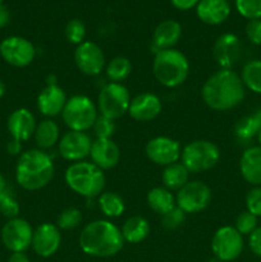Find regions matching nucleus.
<instances>
[{
	"mask_svg": "<svg viewBox=\"0 0 261 262\" xmlns=\"http://www.w3.org/2000/svg\"><path fill=\"white\" fill-rule=\"evenodd\" d=\"M202 99L212 110L225 112L240 105L246 95L242 79L232 69H220L202 86Z\"/></svg>",
	"mask_w": 261,
	"mask_h": 262,
	"instance_id": "f257e3e1",
	"label": "nucleus"
},
{
	"mask_svg": "<svg viewBox=\"0 0 261 262\" xmlns=\"http://www.w3.org/2000/svg\"><path fill=\"white\" fill-rule=\"evenodd\" d=\"M124 245L119 228L107 220H95L82 229L79 247L84 253L94 257H112Z\"/></svg>",
	"mask_w": 261,
	"mask_h": 262,
	"instance_id": "f03ea898",
	"label": "nucleus"
},
{
	"mask_svg": "<svg viewBox=\"0 0 261 262\" xmlns=\"http://www.w3.org/2000/svg\"><path fill=\"white\" fill-rule=\"evenodd\" d=\"M54 173L55 168L50 156L40 148H32L23 152L15 166L17 183L27 191H37L48 186Z\"/></svg>",
	"mask_w": 261,
	"mask_h": 262,
	"instance_id": "7ed1b4c3",
	"label": "nucleus"
},
{
	"mask_svg": "<svg viewBox=\"0 0 261 262\" xmlns=\"http://www.w3.org/2000/svg\"><path fill=\"white\" fill-rule=\"evenodd\" d=\"M64 178L72 191L87 199L100 196L105 187V176L101 169L87 161H77L69 165Z\"/></svg>",
	"mask_w": 261,
	"mask_h": 262,
	"instance_id": "20e7f679",
	"label": "nucleus"
},
{
	"mask_svg": "<svg viewBox=\"0 0 261 262\" xmlns=\"http://www.w3.org/2000/svg\"><path fill=\"white\" fill-rule=\"evenodd\" d=\"M154 74L163 86L173 89L187 79L189 73V63L184 54L176 49H166L155 54L153 64Z\"/></svg>",
	"mask_w": 261,
	"mask_h": 262,
	"instance_id": "39448f33",
	"label": "nucleus"
},
{
	"mask_svg": "<svg viewBox=\"0 0 261 262\" xmlns=\"http://www.w3.org/2000/svg\"><path fill=\"white\" fill-rule=\"evenodd\" d=\"M181 158L182 164L189 173H202L216 165L220 159V151L210 141L197 140L183 148Z\"/></svg>",
	"mask_w": 261,
	"mask_h": 262,
	"instance_id": "423d86ee",
	"label": "nucleus"
},
{
	"mask_svg": "<svg viewBox=\"0 0 261 262\" xmlns=\"http://www.w3.org/2000/svg\"><path fill=\"white\" fill-rule=\"evenodd\" d=\"M61 117L71 130L86 132L94 125L97 118V110L91 99L83 95H76L67 100Z\"/></svg>",
	"mask_w": 261,
	"mask_h": 262,
	"instance_id": "0eeeda50",
	"label": "nucleus"
},
{
	"mask_svg": "<svg viewBox=\"0 0 261 262\" xmlns=\"http://www.w3.org/2000/svg\"><path fill=\"white\" fill-rule=\"evenodd\" d=\"M130 96L128 90L122 83H112L102 87L97 99L100 115L114 120L128 113Z\"/></svg>",
	"mask_w": 261,
	"mask_h": 262,
	"instance_id": "6e6552de",
	"label": "nucleus"
},
{
	"mask_svg": "<svg viewBox=\"0 0 261 262\" xmlns=\"http://www.w3.org/2000/svg\"><path fill=\"white\" fill-rule=\"evenodd\" d=\"M177 206L186 214H196L209 206L211 189L200 181L188 182L177 193Z\"/></svg>",
	"mask_w": 261,
	"mask_h": 262,
	"instance_id": "1a4fd4ad",
	"label": "nucleus"
},
{
	"mask_svg": "<svg viewBox=\"0 0 261 262\" xmlns=\"http://www.w3.org/2000/svg\"><path fill=\"white\" fill-rule=\"evenodd\" d=\"M215 257L223 262H229L240 257L243 251V237L235 228L222 227L216 230L211 242Z\"/></svg>",
	"mask_w": 261,
	"mask_h": 262,
	"instance_id": "9d476101",
	"label": "nucleus"
},
{
	"mask_svg": "<svg viewBox=\"0 0 261 262\" xmlns=\"http://www.w3.org/2000/svg\"><path fill=\"white\" fill-rule=\"evenodd\" d=\"M0 55L5 63L17 68L30 66L36 55L35 46L27 38L10 36L0 42Z\"/></svg>",
	"mask_w": 261,
	"mask_h": 262,
	"instance_id": "9b49d317",
	"label": "nucleus"
},
{
	"mask_svg": "<svg viewBox=\"0 0 261 262\" xmlns=\"http://www.w3.org/2000/svg\"><path fill=\"white\" fill-rule=\"evenodd\" d=\"M33 230L30 223L20 217L9 219L2 229V242L9 251L25 252L32 245Z\"/></svg>",
	"mask_w": 261,
	"mask_h": 262,
	"instance_id": "f8f14e48",
	"label": "nucleus"
},
{
	"mask_svg": "<svg viewBox=\"0 0 261 262\" xmlns=\"http://www.w3.org/2000/svg\"><path fill=\"white\" fill-rule=\"evenodd\" d=\"M74 61L79 71L86 76H97L105 67V55L101 48L91 41H83L77 45Z\"/></svg>",
	"mask_w": 261,
	"mask_h": 262,
	"instance_id": "ddd939ff",
	"label": "nucleus"
},
{
	"mask_svg": "<svg viewBox=\"0 0 261 262\" xmlns=\"http://www.w3.org/2000/svg\"><path fill=\"white\" fill-rule=\"evenodd\" d=\"M146 155L156 165H171L181 158V145L173 138L160 136L148 141L146 145Z\"/></svg>",
	"mask_w": 261,
	"mask_h": 262,
	"instance_id": "4468645a",
	"label": "nucleus"
},
{
	"mask_svg": "<svg viewBox=\"0 0 261 262\" xmlns=\"http://www.w3.org/2000/svg\"><path fill=\"white\" fill-rule=\"evenodd\" d=\"M242 42L234 33H223L216 38L212 54L222 69H230L242 56Z\"/></svg>",
	"mask_w": 261,
	"mask_h": 262,
	"instance_id": "2eb2a0df",
	"label": "nucleus"
},
{
	"mask_svg": "<svg viewBox=\"0 0 261 262\" xmlns=\"http://www.w3.org/2000/svg\"><path fill=\"white\" fill-rule=\"evenodd\" d=\"M92 141L84 132L69 130L59 141V154L68 161H81L90 155Z\"/></svg>",
	"mask_w": 261,
	"mask_h": 262,
	"instance_id": "dca6fc26",
	"label": "nucleus"
},
{
	"mask_svg": "<svg viewBox=\"0 0 261 262\" xmlns=\"http://www.w3.org/2000/svg\"><path fill=\"white\" fill-rule=\"evenodd\" d=\"M61 235L59 228L54 224L44 223L33 232L32 248L41 257H50L60 247Z\"/></svg>",
	"mask_w": 261,
	"mask_h": 262,
	"instance_id": "f3484780",
	"label": "nucleus"
},
{
	"mask_svg": "<svg viewBox=\"0 0 261 262\" xmlns=\"http://www.w3.org/2000/svg\"><path fill=\"white\" fill-rule=\"evenodd\" d=\"M161 101L156 95L143 92L130 100L128 114L137 122H150L161 112Z\"/></svg>",
	"mask_w": 261,
	"mask_h": 262,
	"instance_id": "a211bd4d",
	"label": "nucleus"
},
{
	"mask_svg": "<svg viewBox=\"0 0 261 262\" xmlns=\"http://www.w3.org/2000/svg\"><path fill=\"white\" fill-rule=\"evenodd\" d=\"M92 163L101 170H107L117 166L120 160V150L112 138H97L92 142L90 151Z\"/></svg>",
	"mask_w": 261,
	"mask_h": 262,
	"instance_id": "6ab92c4d",
	"label": "nucleus"
},
{
	"mask_svg": "<svg viewBox=\"0 0 261 262\" xmlns=\"http://www.w3.org/2000/svg\"><path fill=\"white\" fill-rule=\"evenodd\" d=\"M37 124L32 113L28 109L20 107L14 110L8 118V130L14 140L27 141L35 135Z\"/></svg>",
	"mask_w": 261,
	"mask_h": 262,
	"instance_id": "aec40b11",
	"label": "nucleus"
},
{
	"mask_svg": "<svg viewBox=\"0 0 261 262\" xmlns=\"http://www.w3.org/2000/svg\"><path fill=\"white\" fill-rule=\"evenodd\" d=\"M66 104V92L55 83L48 84L37 97L38 112L46 117H56V115L61 114Z\"/></svg>",
	"mask_w": 261,
	"mask_h": 262,
	"instance_id": "412c9836",
	"label": "nucleus"
},
{
	"mask_svg": "<svg viewBox=\"0 0 261 262\" xmlns=\"http://www.w3.org/2000/svg\"><path fill=\"white\" fill-rule=\"evenodd\" d=\"M196 13L201 22L216 26L229 17L230 4L228 0H200L196 7Z\"/></svg>",
	"mask_w": 261,
	"mask_h": 262,
	"instance_id": "4be33fe9",
	"label": "nucleus"
},
{
	"mask_svg": "<svg viewBox=\"0 0 261 262\" xmlns=\"http://www.w3.org/2000/svg\"><path fill=\"white\" fill-rule=\"evenodd\" d=\"M182 37V26L179 22L174 19H166L159 23L158 27L154 31L153 48L155 51L173 49V46L181 40Z\"/></svg>",
	"mask_w": 261,
	"mask_h": 262,
	"instance_id": "5701e85b",
	"label": "nucleus"
},
{
	"mask_svg": "<svg viewBox=\"0 0 261 262\" xmlns=\"http://www.w3.org/2000/svg\"><path fill=\"white\" fill-rule=\"evenodd\" d=\"M240 170L243 179L252 186H261V147L247 148L241 156Z\"/></svg>",
	"mask_w": 261,
	"mask_h": 262,
	"instance_id": "b1692460",
	"label": "nucleus"
},
{
	"mask_svg": "<svg viewBox=\"0 0 261 262\" xmlns=\"http://www.w3.org/2000/svg\"><path fill=\"white\" fill-rule=\"evenodd\" d=\"M120 232H122L123 239L136 245L145 241L150 234V224L145 217L132 216L125 220Z\"/></svg>",
	"mask_w": 261,
	"mask_h": 262,
	"instance_id": "393cba45",
	"label": "nucleus"
},
{
	"mask_svg": "<svg viewBox=\"0 0 261 262\" xmlns=\"http://www.w3.org/2000/svg\"><path fill=\"white\" fill-rule=\"evenodd\" d=\"M189 171L182 163H174L171 165L165 166L161 179L169 191H179L184 184L188 183Z\"/></svg>",
	"mask_w": 261,
	"mask_h": 262,
	"instance_id": "a878e982",
	"label": "nucleus"
},
{
	"mask_svg": "<svg viewBox=\"0 0 261 262\" xmlns=\"http://www.w3.org/2000/svg\"><path fill=\"white\" fill-rule=\"evenodd\" d=\"M59 125L54 120L45 119L40 122L35 130V142L40 150L53 147L59 141Z\"/></svg>",
	"mask_w": 261,
	"mask_h": 262,
	"instance_id": "bb28decb",
	"label": "nucleus"
},
{
	"mask_svg": "<svg viewBox=\"0 0 261 262\" xmlns=\"http://www.w3.org/2000/svg\"><path fill=\"white\" fill-rule=\"evenodd\" d=\"M147 204L151 210L160 215L166 214L176 207V201H174L171 192L166 188H161V187H156V188L148 191Z\"/></svg>",
	"mask_w": 261,
	"mask_h": 262,
	"instance_id": "cd10ccee",
	"label": "nucleus"
},
{
	"mask_svg": "<svg viewBox=\"0 0 261 262\" xmlns=\"http://www.w3.org/2000/svg\"><path fill=\"white\" fill-rule=\"evenodd\" d=\"M261 130V109L241 118L234 127L235 136L241 141H250Z\"/></svg>",
	"mask_w": 261,
	"mask_h": 262,
	"instance_id": "c85d7f7f",
	"label": "nucleus"
},
{
	"mask_svg": "<svg viewBox=\"0 0 261 262\" xmlns=\"http://www.w3.org/2000/svg\"><path fill=\"white\" fill-rule=\"evenodd\" d=\"M241 79L250 91L261 95V60L247 61L242 68Z\"/></svg>",
	"mask_w": 261,
	"mask_h": 262,
	"instance_id": "c756f323",
	"label": "nucleus"
},
{
	"mask_svg": "<svg viewBox=\"0 0 261 262\" xmlns=\"http://www.w3.org/2000/svg\"><path fill=\"white\" fill-rule=\"evenodd\" d=\"M99 206L107 217H118L124 212L125 205L122 197L115 192H102L99 197Z\"/></svg>",
	"mask_w": 261,
	"mask_h": 262,
	"instance_id": "7c9ffc66",
	"label": "nucleus"
},
{
	"mask_svg": "<svg viewBox=\"0 0 261 262\" xmlns=\"http://www.w3.org/2000/svg\"><path fill=\"white\" fill-rule=\"evenodd\" d=\"M105 72L112 83H120L129 77L130 72H132V64H130L129 59L125 56H117L110 60Z\"/></svg>",
	"mask_w": 261,
	"mask_h": 262,
	"instance_id": "2f4dec72",
	"label": "nucleus"
},
{
	"mask_svg": "<svg viewBox=\"0 0 261 262\" xmlns=\"http://www.w3.org/2000/svg\"><path fill=\"white\" fill-rule=\"evenodd\" d=\"M235 9L248 20L261 19V0H235Z\"/></svg>",
	"mask_w": 261,
	"mask_h": 262,
	"instance_id": "473e14b6",
	"label": "nucleus"
},
{
	"mask_svg": "<svg viewBox=\"0 0 261 262\" xmlns=\"http://www.w3.org/2000/svg\"><path fill=\"white\" fill-rule=\"evenodd\" d=\"M82 222V214L78 209L76 207H69V209L64 210L60 215H59L58 220H56V227L59 229L63 230H72L74 228L78 227Z\"/></svg>",
	"mask_w": 261,
	"mask_h": 262,
	"instance_id": "72a5a7b5",
	"label": "nucleus"
},
{
	"mask_svg": "<svg viewBox=\"0 0 261 262\" xmlns=\"http://www.w3.org/2000/svg\"><path fill=\"white\" fill-rule=\"evenodd\" d=\"M64 33H66V38L69 42L79 45V43L83 42L84 37H86V27H84L82 20L72 19L67 23Z\"/></svg>",
	"mask_w": 261,
	"mask_h": 262,
	"instance_id": "f704fd0d",
	"label": "nucleus"
},
{
	"mask_svg": "<svg viewBox=\"0 0 261 262\" xmlns=\"http://www.w3.org/2000/svg\"><path fill=\"white\" fill-rule=\"evenodd\" d=\"M0 212L9 219L19 214V205L8 188L0 193Z\"/></svg>",
	"mask_w": 261,
	"mask_h": 262,
	"instance_id": "c9c22d12",
	"label": "nucleus"
},
{
	"mask_svg": "<svg viewBox=\"0 0 261 262\" xmlns=\"http://www.w3.org/2000/svg\"><path fill=\"white\" fill-rule=\"evenodd\" d=\"M184 219H186V212L179 209L178 206H176L166 214L161 215V225L165 229L174 230L183 224Z\"/></svg>",
	"mask_w": 261,
	"mask_h": 262,
	"instance_id": "e433bc0d",
	"label": "nucleus"
},
{
	"mask_svg": "<svg viewBox=\"0 0 261 262\" xmlns=\"http://www.w3.org/2000/svg\"><path fill=\"white\" fill-rule=\"evenodd\" d=\"M235 229L242 235H250L257 228V217L248 211L241 212L235 219Z\"/></svg>",
	"mask_w": 261,
	"mask_h": 262,
	"instance_id": "4c0bfd02",
	"label": "nucleus"
},
{
	"mask_svg": "<svg viewBox=\"0 0 261 262\" xmlns=\"http://www.w3.org/2000/svg\"><path fill=\"white\" fill-rule=\"evenodd\" d=\"M92 128H94V132L97 138H112L115 132L114 122L104 115H99L96 118Z\"/></svg>",
	"mask_w": 261,
	"mask_h": 262,
	"instance_id": "58836bf2",
	"label": "nucleus"
},
{
	"mask_svg": "<svg viewBox=\"0 0 261 262\" xmlns=\"http://www.w3.org/2000/svg\"><path fill=\"white\" fill-rule=\"evenodd\" d=\"M246 206L247 211L255 215L256 217L261 216V187H253L246 196Z\"/></svg>",
	"mask_w": 261,
	"mask_h": 262,
	"instance_id": "ea45409f",
	"label": "nucleus"
},
{
	"mask_svg": "<svg viewBox=\"0 0 261 262\" xmlns=\"http://www.w3.org/2000/svg\"><path fill=\"white\" fill-rule=\"evenodd\" d=\"M246 36L251 42L261 46V19L248 20L246 25Z\"/></svg>",
	"mask_w": 261,
	"mask_h": 262,
	"instance_id": "a19ab883",
	"label": "nucleus"
},
{
	"mask_svg": "<svg viewBox=\"0 0 261 262\" xmlns=\"http://www.w3.org/2000/svg\"><path fill=\"white\" fill-rule=\"evenodd\" d=\"M248 246L253 255L261 257V227L256 228L248 238Z\"/></svg>",
	"mask_w": 261,
	"mask_h": 262,
	"instance_id": "79ce46f5",
	"label": "nucleus"
},
{
	"mask_svg": "<svg viewBox=\"0 0 261 262\" xmlns=\"http://www.w3.org/2000/svg\"><path fill=\"white\" fill-rule=\"evenodd\" d=\"M171 5L179 10H189L197 7L200 0H170Z\"/></svg>",
	"mask_w": 261,
	"mask_h": 262,
	"instance_id": "37998d69",
	"label": "nucleus"
},
{
	"mask_svg": "<svg viewBox=\"0 0 261 262\" xmlns=\"http://www.w3.org/2000/svg\"><path fill=\"white\" fill-rule=\"evenodd\" d=\"M10 22V12L4 4H0V28H4Z\"/></svg>",
	"mask_w": 261,
	"mask_h": 262,
	"instance_id": "c03bdc74",
	"label": "nucleus"
},
{
	"mask_svg": "<svg viewBox=\"0 0 261 262\" xmlns=\"http://www.w3.org/2000/svg\"><path fill=\"white\" fill-rule=\"evenodd\" d=\"M7 151L9 152V155H19L20 151H22V143H20V141L14 140V138L12 141H9L7 145Z\"/></svg>",
	"mask_w": 261,
	"mask_h": 262,
	"instance_id": "a18cd8bd",
	"label": "nucleus"
},
{
	"mask_svg": "<svg viewBox=\"0 0 261 262\" xmlns=\"http://www.w3.org/2000/svg\"><path fill=\"white\" fill-rule=\"evenodd\" d=\"M8 262H30V258L25 252H13Z\"/></svg>",
	"mask_w": 261,
	"mask_h": 262,
	"instance_id": "49530a36",
	"label": "nucleus"
},
{
	"mask_svg": "<svg viewBox=\"0 0 261 262\" xmlns=\"http://www.w3.org/2000/svg\"><path fill=\"white\" fill-rule=\"evenodd\" d=\"M5 189H7V181H5V178L3 177V174H0V193L4 192Z\"/></svg>",
	"mask_w": 261,
	"mask_h": 262,
	"instance_id": "de8ad7c7",
	"label": "nucleus"
},
{
	"mask_svg": "<svg viewBox=\"0 0 261 262\" xmlns=\"http://www.w3.org/2000/svg\"><path fill=\"white\" fill-rule=\"evenodd\" d=\"M5 95V84L0 81V97H3Z\"/></svg>",
	"mask_w": 261,
	"mask_h": 262,
	"instance_id": "09e8293b",
	"label": "nucleus"
},
{
	"mask_svg": "<svg viewBox=\"0 0 261 262\" xmlns=\"http://www.w3.org/2000/svg\"><path fill=\"white\" fill-rule=\"evenodd\" d=\"M207 262H223V261H220L219 258H216V257H215V258H211V260H209V261H207Z\"/></svg>",
	"mask_w": 261,
	"mask_h": 262,
	"instance_id": "8fccbe9b",
	"label": "nucleus"
},
{
	"mask_svg": "<svg viewBox=\"0 0 261 262\" xmlns=\"http://www.w3.org/2000/svg\"><path fill=\"white\" fill-rule=\"evenodd\" d=\"M257 138H258V143H260V147H261V130H260V132H258Z\"/></svg>",
	"mask_w": 261,
	"mask_h": 262,
	"instance_id": "3c124183",
	"label": "nucleus"
},
{
	"mask_svg": "<svg viewBox=\"0 0 261 262\" xmlns=\"http://www.w3.org/2000/svg\"><path fill=\"white\" fill-rule=\"evenodd\" d=\"M3 3H4V0H0V4H3Z\"/></svg>",
	"mask_w": 261,
	"mask_h": 262,
	"instance_id": "603ef678",
	"label": "nucleus"
}]
</instances>
